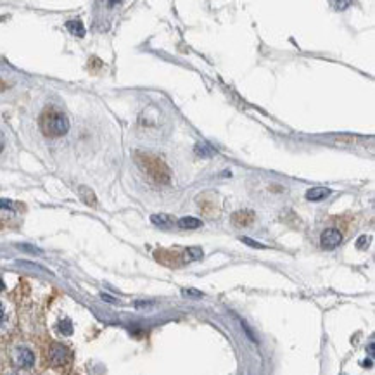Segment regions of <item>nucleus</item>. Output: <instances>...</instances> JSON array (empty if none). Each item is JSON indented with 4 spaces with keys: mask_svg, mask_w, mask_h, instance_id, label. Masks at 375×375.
Returning a JSON list of instances; mask_svg holds the SVG:
<instances>
[{
    "mask_svg": "<svg viewBox=\"0 0 375 375\" xmlns=\"http://www.w3.org/2000/svg\"><path fill=\"white\" fill-rule=\"evenodd\" d=\"M213 152H215V149L206 142H200L195 146V154L200 156V158H209V156H213Z\"/></svg>",
    "mask_w": 375,
    "mask_h": 375,
    "instance_id": "nucleus-10",
    "label": "nucleus"
},
{
    "mask_svg": "<svg viewBox=\"0 0 375 375\" xmlns=\"http://www.w3.org/2000/svg\"><path fill=\"white\" fill-rule=\"evenodd\" d=\"M335 6H337V7H346V6H350V2H339V4H335Z\"/></svg>",
    "mask_w": 375,
    "mask_h": 375,
    "instance_id": "nucleus-19",
    "label": "nucleus"
},
{
    "mask_svg": "<svg viewBox=\"0 0 375 375\" xmlns=\"http://www.w3.org/2000/svg\"><path fill=\"white\" fill-rule=\"evenodd\" d=\"M69 358V353L64 346H61V344H55V346H52L50 350V360L54 365H63L66 363Z\"/></svg>",
    "mask_w": 375,
    "mask_h": 375,
    "instance_id": "nucleus-4",
    "label": "nucleus"
},
{
    "mask_svg": "<svg viewBox=\"0 0 375 375\" xmlns=\"http://www.w3.org/2000/svg\"><path fill=\"white\" fill-rule=\"evenodd\" d=\"M66 28L69 30V33L75 35V37H85V26L81 23L80 19H73V21H68L66 23Z\"/></svg>",
    "mask_w": 375,
    "mask_h": 375,
    "instance_id": "nucleus-7",
    "label": "nucleus"
},
{
    "mask_svg": "<svg viewBox=\"0 0 375 375\" xmlns=\"http://www.w3.org/2000/svg\"><path fill=\"white\" fill-rule=\"evenodd\" d=\"M370 239L367 237V235H361V237L358 239V242H356V246H358V249H365V247L368 246Z\"/></svg>",
    "mask_w": 375,
    "mask_h": 375,
    "instance_id": "nucleus-17",
    "label": "nucleus"
},
{
    "mask_svg": "<svg viewBox=\"0 0 375 375\" xmlns=\"http://www.w3.org/2000/svg\"><path fill=\"white\" fill-rule=\"evenodd\" d=\"M21 249H24V251H30V252H40L38 249H35V247H32V246H19Z\"/></svg>",
    "mask_w": 375,
    "mask_h": 375,
    "instance_id": "nucleus-18",
    "label": "nucleus"
},
{
    "mask_svg": "<svg viewBox=\"0 0 375 375\" xmlns=\"http://www.w3.org/2000/svg\"><path fill=\"white\" fill-rule=\"evenodd\" d=\"M341 242H342V234L339 232L337 228H327V230H324V232H322L320 244H322V247H324V249L332 251Z\"/></svg>",
    "mask_w": 375,
    "mask_h": 375,
    "instance_id": "nucleus-2",
    "label": "nucleus"
},
{
    "mask_svg": "<svg viewBox=\"0 0 375 375\" xmlns=\"http://www.w3.org/2000/svg\"><path fill=\"white\" fill-rule=\"evenodd\" d=\"M151 221L154 225H159V226H168V225H171V216H168V215H152Z\"/></svg>",
    "mask_w": 375,
    "mask_h": 375,
    "instance_id": "nucleus-11",
    "label": "nucleus"
},
{
    "mask_svg": "<svg viewBox=\"0 0 375 375\" xmlns=\"http://www.w3.org/2000/svg\"><path fill=\"white\" fill-rule=\"evenodd\" d=\"M185 258L190 259V261L200 259V258H203V249H200V247H189L187 252H185Z\"/></svg>",
    "mask_w": 375,
    "mask_h": 375,
    "instance_id": "nucleus-12",
    "label": "nucleus"
},
{
    "mask_svg": "<svg viewBox=\"0 0 375 375\" xmlns=\"http://www.w3.org/2000/svg\"><path fill=\"white\" fill-rule=\"evenodd\" d=\"M78 192H80V197H81V200H83L85 204H89V206H97V199H95V195H94V192L89 189V187H80V189H78Z\"/></svg>",
    "mask_w": 375,
    "mask_h": 375,
    "instance_id": "nucleus-8",
    "label": "nucleus"
},
{
    "mask_svg": "<svg viewBox=\"0 0 375 375\" xmlns=\"http://www.w3.org/2000/svg\"><path fill=\"white\" fill-rule=\"evenodd\" d=\"M242 242H246V244H249L251 247H259V249H265V244H261V242H256V241H252V239H249V237H242L241 239Z\"/></svg>",
    "mask_w": 375,
    "mask_h": 375,
    "instance_id": "nucleus-15",
    "label": "nucleus"
},
{
    "mask_svg": "<svg viewBox=\"0 0 375 375\" xmlns=\"http://www.w3.org/2000/svg\"><path fill=\"white\" fill-rule=\"evenodd\" d=\"M42 130L49 137H63L69 130V120L66 114L55 109H49L45 114L42 116Z\"/></svg>",
    "mask_w": 375,
    "mask_h": 375,
    "instance_id": "nucleus-1",
    "label": "nucleus"
},
{
    "mask_svg": "<svg viewBox=\"0 0 375 375\" xmlns=\"http://www.w3.org/2000/svg\"><path fill=\"white\" fill-rule=\"evenodd\" d=\"M178 226H180L182 230H194V228H199V226H203V221L197 220V218L194 216H184L178 220Z\"/></svg>",
    "mask_w": 375,
    "mask_h": 375,
    "instance_id": "nucleus-6",
    "label": "nucleus"
},
{
    "mask_svg": "<svg viewBox=\"0 0 375 375\" xmlns=\"http://www.w3.org/2000/svg\"><path fill=\"white\" fill-rule=\"evenodd\" d=\"M0 209H14V203L11 199H0Z\"/></svg>",
    "mask_w": 375,
    "mask_h": 375,
    "instance_id": "nucleus-16",
    "label": "nucleus"
},
{
    "mask_svg": "<svg viewBox=\"0 0 375 375\" xmlns=\"http://www.w3.org/2000/svg\"><path fill=\"white\" fill-rule=\"evenodd\" d=\"M12 375H16V373H12Z\"/></svg>",
    "mask_w": 375,
    "mask_h": 375,
    "instance_id": "nucleus-22",
    "label": "nucleus"
},
{
    "mask_svg": "<svg viewBox=\"0 0 375 375\" xmlns=\"http://www.w3.org/2000/svg\"><path fill=\"white\" fill-rule=\"evenodd\" d=\"M59 332L64 334V335H71L73 334V324L71 320H68V318H64L63 322H59Z\"/></svg>",
    "mask_w": 375,
    "mask_h": 375,
    "instance_id": "nucleus-13",
    "label": "nucleus"
},
{
    "mask_svg": "<svg viewBox=\"0 0 375 375\" xmlns=\"http://www.w3.org/2000/svg\"><path fill=\"white\" fill-rule=\"evenodd\" d=\"M2 289H4V280L0 278V291H2Z\"/></svg>",
    "mask_w": 375,
    "mask_h": 375,
    "instance_id": "nucleus-21",
    "label": "nucleus"
},
{
    "mask_svg": "<svg viewBox=\"0 0 375 375\" xmlns=\"http://www.w3.org/2000/svg\"><path fill=\"white\" fill-rule=\"evenodd\" d=\"M14 363L19 368H24V370L32 368L33 365H35V355H33V351L30 350V348H26V346L17 348V350L14 351Z\"/></svg>",
    "mask_w": 375,
    "mask_h": 375,
    "instance_id": "nucleus-3",
    "label": "nucleus"
},
{
    "mask_svg": "<svg viewBox=\"0 0 375 375\" xmlns=\"http://www.w3.org/2000/svg\"><path fill=\"white\" fill-rule=\"evenodd\" d=\"M7 322H9V313H7V308L6 304L0 301V330L6 329L7 327Z\"/></svg>",
    "mask_w": 375,
    "mask_h": 375,
    "instance_id": "nucleus-14",
    "label": "nucleus"
},
{
    "mask_svg": "<svg viewBox=\"0 0 375 375\" xmlns=\"http://www.w3.org/2000/svg\"><path fill=\"white\" fill-rule=\"evenodd\" d=\"M232 220H234L235 225L246 226V225L252 223V220H254V215H252L251 211H237V213H234Z\"/></svg>",
    "mask_w": 375,
    "mask_h": 375,
    "instance_id": "nucleus-5",
    "label": "nucleus"
},
{
    "mask_svg": "<svg viewBox=\"0 0 375 375\" xmlns=\"http://www.w3.org/2000/svg\"><path fill=\"white\" fill-rule=\"evenodd\" d=\"M4 149V137H2V133H0V151Z\"/></svg>",
    "mask_w": 375,
    "mask_h": 375,
    "instance_id": "nucleus-20",
    "label": "nucleus"
},
{
    "mask_svg": "<svg viewBox=\"0 0 375 375\" xmlns=\"http://www.w3.org/2000/svg\"><path fill=\"white\" fill-rule=\"evenodd\" d=\"M329 194H330L329 189H324V187H315V189L306 192V199L308 200H320V199L327 197Z\"/></svg>",
    "mask_w": 375,
    "mask_h": 375,
    "instance_id": "nucleus-9",
    "label": "nucleus"
}]
</instances>
